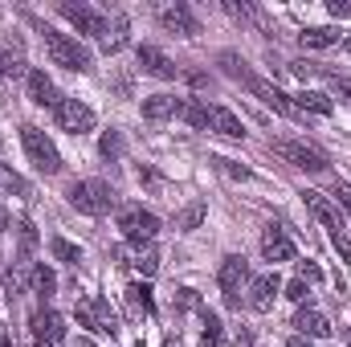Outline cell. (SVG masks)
Instances as JSON below:
<instances>
[{
	"mask_svg": "<svg viewBox=\"0 0 351 347\" xmlns=\"http://www.w3.org/2000/svg\"><path fill=\"white\" fill-rule=\"evenodd\" d=\"M49 254H53L58 261H70V265L82 261V250H78L74 241H66V237H49Z\"/></svg>",
	"mask_w": 351,
	"mask_h": 347,
	"instance_id": "cell-27",
	"label": "cell"
},
{
	"mask_svg": "<svg viewBox=\"0 0 351 347\" xmlns=\"http://www.w3.org/2000/svg\"><path fill=\"white\" fill-rule=\"evenodd\" d=\"M33 246H37V229H33L29 221H21V261H29Z\"/></svg>",
	"mask_w": 351,
	"mask_h": 347,
	"instance_id": "cell-31",
	"label": "cell"
},
{
	"mask_svg": "<svg viewBox=\"0 0 351 347\" xmlns=\"http://www.w3.org/2000/svg\"><path fill=\"white\" fill-rule=\"evenodd\" d=\"M176 119H184V123H192V127H208V106H200L196 98L176 102Z\"/></svg>",
	"mask_w": 351,
	"mask_h": 347,
	"instance_id": "cell-24",
	"label": "cell"
},
{
	"mask_svg": "<svg viewBox=\"0 0 351 347\" xmlns=\"http://www.w3.org/2000/svg\"><path fill=\"white\" fill-rule=\"evenodd\" d=\"M335 196H339V204L351 213V184H335Z\"/></svg>",
	"mask_w": 351,
	"mask_h": 347,
	"instance_id": "cell-40",
	"label": "cell"
},
{
	"mask_svg": "<svg viewBox=\"0 0 351 347\" xmlns=\"http://www.w3.org/2000/svg\"><path fill=\"white\" fill-rule=\"evenodd\" d=\"M0 347H16V344H12V331H8V327H0Z\"/></svg>",
	"mask_w": 351,
	"mask_h": 347,
	"instance_id": "cell-42",
	"label": "cell"
},
{
	"mask_svg": "<svg viewBox=\"0 0 351 347\" xmlns=\"http://www.w3.org/2000/svg\"><path fill=\"white\" fill-rule=\"evenodd\" d=\"M176 302H180V307H188V311H200V298H196V290H188V286H184V290H176Z\"/></svg>",
	"mask_w": 351,
	"mask_h": 347,
	"instance_id": "cell-37",
	"label": "cell"
},
{
	"mask_svg": "<svg viewBox=\"0 0 351 347\" xmlns=\"http://www.w3.org/2000/svg\"><path fill=\"white\" fill-rule=\"evenodd\" d=\"M327 12H331L335 21H348V16H351V4H343V0H331V4H327Z\"/></svg>",
	"mask_w": 351,
	"mask_h": 347,
	"instance_id": "cell-38",
	"label": "cell"
},
{
	"mask_svg": "<svg viewBox=\"0 0 351 347\" xmlns=\"http://www.w3.org/2000/svg\"><path fill=\"white\" fill-rule=\"evenodd\" d=\"M21 143H25V156H29V164H33L37 172H45V176H58V172H62V156H58L53 139H49L41 127L25 123V127H21Z\"/></svg>",
	"mask_w": 351,
	"mask_h": 347,
	"instance_id": "cell-2",
	"label": "cell"
},
{
	"mask_svg": "<svg viewBox=\"0 0 351 347\" xmlns=\"http://www.w3.org/2000/svg\"><path fill=\"white\" fill-rule=\"evenodd\" d=\"M306 294H311V290H306V282H302V278H294V282L286 286V298H290V302H302Z\"/></svg>",
	"mask_w": 351,
	"mask_h": 347,
	"instance_id": "cell-36",
	"label": "cell"
},
{
	"mask_svg": "<svg viewBox=\"0 0 351 347\" xmlns=\"http://www.w3.org/2000/svg\"><path fill=\"white\" fill-rule=\"evenodd\" d=\"M8 229V208H0V233Z\"/></svg>",
	"mask_w": 351,
	"mask_h": 347,
	"instance_id": "cell-43",
	"label": "cell"
},
{
	"mask_svg": "<svg viewBox=\"0 0 351 347\" xmlns=\"http://www.w3.org/2000/svg\"><path fill=\"white\" fill-rule=\"evenodd\" d=\"M53 119H58V127L70 131V135H86V131H94V110H90L86 102H78V98H58Z\"/></svg>",
	"mask_w": 351,
	"mask_h": 347,
	"instance_id": "cell-9",
	"label": "cell"
},
{
	"mask_svg": "<svg viewBox=\"0 0 351 347\" xmlns=\"http://www.w3.org/2000/svg\"><path fill=\"white\" fill-rule=\"evenodd\" d=\"M294 327H298L306 339H327V335H331V323H327V315H323V311H298Z\"/></svg>",
	"mask_w": 351,
	"mask_h": 347,
	"instance_id": "cell-18",
	"label": "cell"
},
{
	"mask_svg": "<svg viewBox=\"0 0 351 347\" xmlns=\"http://www.w3.org/2000/svg\"><path fill=\"white\" fill-rule=\"evenodd\" d=\"M294 237L282 229V225H269L262 233V258L265 261H294Z\"/></svg>",
	"mask_w": 351,
	"mask_h": 347,
	"instance_id": "cell-12",
	"label": "cell"
},
{
	"mask_svg": "<svg viewBox=\"0 0 351 347\" xmlns=\"http://www.w3.org/2000/svg\"><path fill=\"white\" fill-rule=\"evenodd\" d=\"M233 347H254V327H241V331L233 335Z\"/></svg>",
	"mask_w": 351,
	"mask_h": 347,
	"instance_id": "cell-39",
	"label": "cell"
},
{
	"mask_svg": "<svg viewBox=\"0 0 351 347\" xmlns=\"http://www.w3.org/2000/svg\"><path fill=\"white\" fill-rule=\"evenodd\" d=\"M102 156H106V160H119V156H123V135H119V131H106V135H102Z\"/></svg>",
	"mask_w": 351,
	"mask_h": 347,
	"instance_id": "cell-29",
	"label": "cell"
},
{
	"mask_svg": "<svg viewBox=\"0 0 351 347\" xmlns=\"http://www.w3.org/2000/svg\"><path fill=\"white\" fill-rule=\"evenodd\" d=\"M37 347H53V344H37Z\"/></svg>",
	"mask_w": 351,
	"mask_h": 347,
	"instance_id": "cell-48",
	"label": "cell"
},
{
	"mask_svg": "<svg viewBox=\"0 0 351 347\" xmlns=\"http://www.w3.org/2000/svg\"><path fill=\"white\" fill-rule=\"evenodd\" d=\"M274 152H278L286 164L302 168V172H327V156H323L315 143H306V139H278Z\"/></svg>",
	"mask_w": 351,
	"mask_h": 347,
	"instance_id": "cell-6",
	"label": "cell"
},
{
	"mask_svg": "<svg viewBox=\"0 0 351 347\" xmlns=\"http://www.w3.org/2000/svg\"><path fill=\"white\" fill-rule=\"evenodd\" d=\"M294 106H298V110H311V115H331V110H335V102H331L323 90H302Z\"/></svg>",
	"mask_w": 351,
	"mask_h": 347,
	"instance_id": "cell-22",
	"label": "cell"
},
{
	"mask_svg": "<svg viewBox=\"0 0 351 347\" xmlns=\"http://www.w3.org/2000/svg\"><path fill=\"white\" fill-rule=\"evenodd\" d=\"M348 344H351V327H348Z\"/></svg>",
	"mask_w": 351,
	"mask_h": 347,
	"instance_id": "cell-49",
	"label": "cell"
},
{
	"mask_svg": "<svg viewBox=\"0 0 351 347\" xmlns=\"http://www.w3.org/2000/svg\"><path fill=\"white\" fill-rule=\"evenodd\" d=\"M58 12H62L70 25H78V33H86V37H98V41H102V37L110 33V16L98 12L94 4H86V0H78V4H74V0H62Z\"/></svg>",
	"mask_w": 351,
	"mask_h": 347,
	"instance_id": "cell-5",
	"label": "cell"
},
{
	"mask_svg": "<svg viewBox=\"0 0 351 347\" xmlns=\"http://www.w3.org/2000/svg\"><path fill=\"white\" fill-rule=\"evenodd\" d=\"M160 21H164V29H168V33H180V37H196V33H200V21L192 16V8H188V4H172V8H164V12H160Z\"/></svg>",
	"mask_w": 351,
	"mask_h": 347,
	"instance_id": "cell-15",
	"label": "cell"
},
{
	"mask_svg": "<svg viewBox=\"0 0 351 347\" xmlns=\"http://www.w3.org/2000/svg\"><path fill=\"white\" fill-rule=\"evenodd\" d=\"M331 246L339 250V258H343V261H351V241H348V233H343V229H335V233H331Z\"/></svg>",
	"mask_w": 351,
	"mask_h": 347,
	"instance_id": "cell-35",
	"label": "cell"
},
{
	"mask_svg": "<svg viewBox=\"0 0 351 347\" xmlns=\"http://www.w3.org/2000/svg\"><path fill=\"white\" fill-rule=\"evenodd\" d=\"M29 327H33V339H37V344H53V347L66 344V319H62L58 311H37V315L29 319Z\"/></svg>",
	"mask_w": 351,
	"mask_h": 347,
	"instance_id": "cell-10",
	"label": "cell"
},
{
	"mask_svg": "<svg viewBox=\"0 0 351 347\" xmlns=\"http://www.w3.org/2000/svg\"><path fill=\"white\" fill-rule=\"evenodd\" d=\"M343 49H348V53H351V37H348V41H343Z\"/></svg>",
	"mask_w": 351,
	"mask_h": 347,
	"instance_id": "cell-47",
	"label": "cell"
},
{
	"mask_svg": "<svg viewBox=\"0 0 351 347\" xmlns=\"http://www.w3.org/2000/svg\"><path fill=\"white\" fill-rule=\"evenodd\" d=\"M127 302H131L135 315H152L156 311V298H152V286L147 282H131L127 286Z\"/></svg>",
	"mask_w": 351,
	"mask_h": 347,
	"instance_id": "cell-21",
	"label": "cell"
},
{
	"mask_svg": "<svg viewBox=\"0 0 351 347\" xmlns=\"http://www.w3.org/2000/svg\"><path fill=\"white\" fill-rule=\"evenodd\" d=\"M25 86H29V102H37V106H58V90L45 78V70H29Z\"/></svg>",
	"mask_w": 351,
	"mask_h": 347,
	"instance_id": "cell-17",
	"label": "cell"
},
{
	"mask_svg": "<svg viewBox=\"0 0 351 347\" xmlns=\"http://www.w3.org/2000/svg\"><path fill=\"white\" fill-rule=\"evenodd\" d=\"M298 278H302V282H323V270H319L315 261H298Z\"/></svg>",
	"mask_w": 351,
	"mask_h": 347,
	"instance_id": "cell-33",
	"label": "cell"
},
{
	"mask_svg": "<svg viewBox=\"0 0 351 347\" xmlns=\"http://www.w3.org/2000/svg\"><path fill=\"white\" fill-rule=\"evenodd\" d=\"M41 37H45V53H49V62H53V66L74 70V74H90L94 58H90V49L78 41V37L58 33V29H49V25H41Z\"/></svg>",
	"mask_w": 351,
	"mask_h": 347,
	"instance_id": "cell-1",
	"label": "cell"
},
{
	"mask_svg": "<svg viewBox=\"0 0 351 347\" xmlns=\"http://www.w3.org/2000/svg\"><path fill=\"white\" fill-rule=\"evenodd\" d=\"M143 119L147 123H164V119H172L176 115V98L172 94H152V98H143Z\"/></svg>",
	"mask_w": 351,
	"mask_h": 347,
	"instance_id": "cell-20",
	"label": "cell"
},
{
	"mask_svg": "<svg viewBox=\"0 0 351 347\" xmlns=\"http://www.w3.org/2000/svg\"><path fill=\"white\" fill-rule=\"evenodd\" d=\"M139 66H143V74H152L160 82H172L176 78V62L168 53H160L156 45H139Z\"/></svg>",
	"mask_w": 351,
	"mask_h": 347,
	"instance_id": "cell-13",
	"label": "cell"
},
{
	"mask_svg": "<svg viewBox=\"0 0 351 347\" xmlns=\"http://www.w3.org/2000/svg\"><path fill=\"white\" fill-rule=\"evenodd\" d=\"M298 45H302V49H327V45H339V29H335V25L302 29V33H298Z\"/></svg>",
	"mask_w": 351,
	"mask_h": 347,
	"instance_id": "cell-19",
	"label": "cell"
},
{
	"mask_svg": "<svg viewBox=\"0 0 351 347\" xmlns=\"http://www.w3.org/2000/svg\"><path fill=\"white\" fill-rule=\"evenodd\" d=\"M74 347H94V344H90L86 335H82V339H78V344H74Z\"/></svg>",
	"mask_w": 351,
	"mask_h": 347,
	"instance_id": "cell-46",
	"label": "cell"
},
{
	"mask_svg": "<svg viewBox=\"0 0 351 347\" xmlns=\"http://www.w3.org/2000/svg\"><path fill=\"white\" fill-rule=\"evenodd\" d=\"M8 74H21V62L8 49H0V78H8Z\"/></svg>",
	"mask_w": 351,
	"mask_h": 347,
	"instance_id": "cell-34",
	"label": "cell"
},
{
	"mask_svg": "<svg viewBox=\"0 0 351 347\" xmlns=\"http://www.w3.org/2000/svg\"><path fill=\"white\" fill-rule=\"evenodd\" d=\"M127 33H131V21H127V16H114V21H110V33L102 37V49H106V53H119V49L127 45Z\"/></svg>",
	"mask_w": 351,
	"mask_h": 347,
	"instance_id": "cell-23",
	"label": "cell"
},
{
	"mask_svg": "<svg viewBox=\"0 0 351 347\" xmlns=\"http://www.w3.org/2000/svg\"><path fill=\"white\" fill-rule=\"evenodd\" d=\"M217 282H221V294H225V307H241V290L250 286V261L245 258H225L221 261V274H217Z\"/></svg>",
	"mask_w": 351,
	"mask_h": 347,
	"instance_id": "cell-7",
	"label": "cell"
},
{
	"mask_svg": "<svg viewBox=\"0 0 351 347\" xmlns=\"http://www.w3.org/2000/svg\"><path fill=\"white\" fill-rule=\"evenodd\" d=\"M164 347H180V335H168V344Z\"/></svg>",
	"mask_w": 351,
	"mask_h": 347,
	"instance_id": "cell-45",
	"label": "cell"
},
{
	"mask_svg": "<svg viewBox=\"0 0 351 347\" xmlns=\"http://www.w3.org/2000/svg\"><path fill=\"white\" fill-rule=\"evenodd\" d=\"M66 196H70V204H74L78 213H86V217H102V213L114 208V188L102 184V180H78V184H70Z\"/></svg>",
	"mask_w": 351,
	"mask_h": 347,
	"instance_id": "cell-3",
	"label": "cell"
},
{
	"mask_svg": "<svg viewBox=\"0 0 351 347\" xmlns=\"http://www.w3.org/2000/svg\"><path fill=\"white\" fill-rule=\"evenodd\" d=\"M127 265H135V274H143V278H152V274L160 270V254H156L152 246H135V258L127 261Z\"/></svg>",
	"mask_w": 351,
	"mask_h": 347,
	"instance_id": "cell-25",
	"label": "cell"
},
{
	"mask_svg": "<svg viewBox=\"0 0 351 347\" xmlns=\"http://www.w3.org/2000/svg\"><path fill=\"white\" fill-rule=\"evenodd\" d=\"M290 347H311V344H306L302 335H294V339H290Z\"/></svg>",
	"mask_w": 351,
	"mask_h": 347,
	"instance_id": "cell-44",
	"label": "cell"
},
{
	"mask_svg": "<svg viewBox=\"0 0 351 347\" xmlns=\"http://www.w3.org/2000/svg\"><path fill=\"white\" fill-rule=\"evenodd\" d=\"M335 90H339L343 98H351V82H348V78H335Z\"/></svg>",
	"mask_w": 351,
	"mask_h": 347,
	"instance_id": "cell-41",
	"label": "cell"
},
{
	"mask_svg": "<svg viewBox=\"0 0 351 347\" xmlns=\"http://www.w3.org/2000/svg\"><path fill=\"white\" fill-rule=\"evenodd\" d=\"M278 290H282L278 274H262V278H250V290H245V302H250V311H258V315H265V311L274 307Z\"/></svg>",
	"mask_w": 351,
	"mask_h": 347,
	"instance_id": "cell-11",
	"label": "cell"
},
{
	"mask_svg": "<svg viewBox=\"0 0 351 347\" xmlns=\"http://www.w3.org/2000/svg\"><path fill=\"white\" fill-rule=\"evenodd\" d=\"M213 164H217L225 176H233V180H250V168H241V164H233V160H225V156H217Z\"/></svg>",
	"mask_w": 351,
	"mask_h": 347,
	"instance_id": "cell-32",
	"label": "cell"
},
{
	"mask_svg": "<svg viewBox=\"0 0 351 347\" xmlns=\"http://www.w3.org/2000/svg\"><path fill=\"white\" fill-rule=\"evenodd\" d=\"M208 131H217V135H225V139H245L241 119H237L233 110H225V106H208Z\"/></svg>",
	"mask_w": 351,
	"mask_h": 347,
	"instance_id": "cell-16",
	"label": "cell"
},
{
	"mask_svg": "<svg viewBox=\"0 0 351 347\" xmlns=\"http://www.w3.org/2000/svg\"><path fill=\"white\" fill-rule=\"evenodd\" d=\"M302 204H306V208H311V217H315L319 225H327L331 233H335V229H343V221H339V208H335V204H331L323 192H311V188H306V192H302Z\"/></svg>",
	"mask_w": 351,
	"mask_h": 347,
	"instance_id": "cell-14",
	"label": "cell"
},
{
	"mask_svg": "<svg viewBox=\"0 0 351 347\" xmlns=\"http://www.w3.org/2000/svg\"><path fill=\"white\" fill-rule=\"evenodd\" d=\"M74 319H78V327H86L94 335H119V315H114V307L106 302V298H82L78 307H74Z\"/></svg>",
	"mask_w": 351,
	"mask_h": 347,
	"instance_id": "cell-4",
	"label": "cell"
},
{
	"mask_svg": "<svg viewBox=\"0 0 351 347\" xmlns=\"http://www.w3.org/2000/svg\"><path fill=\"white\" fill-rule=\"evenodd\" d=\"M53 286H58V278H53V270L41 261V265H33V294H41V298H49L53 294Z\"/></svg>",
	"mask_w": 351,
	"mask_h": 347,
	"instance_id": "cell-26",
	"label": "cell"
},
{
	"mask_svg": "<svg viewBox=\"0 0 351 347\" xmlns=\"http://www.w3.org/2000/svg\"><path fill=\"white\" fill-rule=\"evenodd\" d=\"M119 229H123V237L131 246H152L156 233H160V217L156 213H143V208H127L119 217Z\"/></svg>",
	"mask_w": 351,
	"mask_h": 347,
	"instance_id": "cell-8",
	"label": "cell"
},
{
	"mask_svg": "<svg viewBox=\"0 0 351 347\" xmlns=\"http://www.w3.org/2000/svg\"><path fill=\"white\" fill-rule=\"evenodd\" d=\"M221 344V319L213 311H204V331H200V347H217Z\"/></svg>",
	"mask_w": 351,
	"mask_h": 347,
	"instance_id": "cell-28",
	"label": "cell"
},
{
	"mask_svg": "<svg viewBox=\"0 0 351 347\" xmlns=\"http://www.w3.org/2000/svg\"><path fill=\"white\" fill-rule=\"evenodd\" d=\"M200 221H204V204H200V200H196V204H188V208L180 213V229H196Z\"/></svg>",
	"mask_w": 351,
	"mask_h": 347,
	"instance_id": "cell-30",
	"label": "cell"
}]
</instances>
